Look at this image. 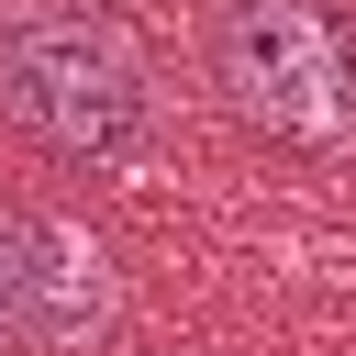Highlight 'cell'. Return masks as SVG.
Wrapping results in <instances>:
<instances>
[{
  "mask_svg": "<svg viewBox=\"0 0 356 356\" xmlns=\"http://www.w3.org/2000/svg\"><path fill=\"white\" fill-rule=\"evenodd\" d=\"M0 111L78 167H145L167 122L145 44L89 0H0Z\"/></svg>",
  "mask_w": 356,
  "mask_h": 356,
  "instance_id": "cell-1",
  "label": "cell"
},
{
  "mask_svg": "<svg viewBox=\"0 0 356 356\" xmlns=\"http://www.w3.org/2000/svg\"><path fill=\"white\" fill-rule=\"evenodd\" d=\"M211 89L289 145H356V33L334 0H211Z\"/></svg>",
  "mask_w": 356,
  "mask_h": 356,
  "instance_id": "cell-2",
  "label": "cell"
},
{
  "mask_svg": "<svg viewBox=\"0 0 356 356\" xmlns=\"http://www.w3.org/2000/svg\"><path fill=\"white\" fill-rule=\"evenodd\" d=\"M100 334H111V256L56 211L0 200V345L11 356H78Z\"/></svg>",
  "mask_w": 356,
  "mask_h": 356,
  "instance_id": "cell-3",
  "label": "cell"
}]
</instances>
